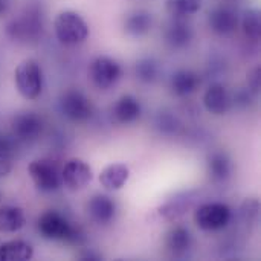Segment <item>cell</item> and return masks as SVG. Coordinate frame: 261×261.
Returning <instances> with one entry per match:
<instances>
[{
	"mask_svg": "<svg viewBox=\"0 0 261 261\" xmlns=\"http://www.w3.org/2000/svg\"><path fill=\"white\" fill-rule=\"evenodd\" d=\"M93 179V171L83 159H70L61 168V182L70 191H80Z\"/></svg>",
	"mask_w": 261,
	"mask_h": 261,
	"instance_id": "obj_9",
	"label": "cell"
},
{
	"mask_svg": "<svg viewBox=\"0 0 261 261\" xmlns=\"http://www.w3.org/2000/svg\"><path fill=\"white\" fill-rule=\"evenodd\" d=\"M135 73L139 81L145 84H153L161 75V64L154 58H141L135 66Z\"/></svg>",
	"mask_w": 261,
	"mask_h": 261,
	"instance_id": "obj_26",
	"label": "cell"
},
{
	"mask_svg": "<svg viewBox=\"0 0 261 261\" xmlns=\"http://www.w3.org/2000/svg\"><path fill=\"white\" fill-rule=\"evenodd\" d=\"M130 177V170L124 164H110L99 173V184L109 191L121 190Z\"/></svg>",
	"mask_w": 261,
	"mask_h": 261,
	"instance_id": "obj_19",
	"label": "cell"
},
{
	"mask_svg": "<svg viewBox=\"0 0 261 261\" xmlns=\"http://www.w3.org/2000/svg\"><path fill=\"white\" fill-rule=\"evenodd\" d=\"M54 31L57 40L67 47L83 44L89 37V26L86 20L75 11H61L54 21Z\"/></svg>",
	"mask_w": 261,
	"mask_h": 261,
	"instance_id": "obj_3",
	"label": "cell"
},
{
	"mask_svg": "<svg viewBox=\"0 0 261 261\" xmlns=\"http://www.w3.org/2000/svg\"><path fill=\"white\" fill-rule=\"evenodd\" d=\"M44 28V12L41 5L26 6L17 17L6 24V35L18 43H32L41 37Z\"/></svg>",
	"mask_w": 261,
	"mask_h": 261,
	"instance_id": "obj_1",
	"label": "cell"
},
{
	"mask_svg": "<svg viewBox=\"0 0 261 261\" xmlns=\"http://www.w3.org/2000/svg\"><path fill=\"white\" fill-rule=\"evenodd\" d=\"M11 2L9 0H0V17H3L9 11Z\"/></svg>",
	"mask_w": 261,
	"mask_h": 261,
	"instance_id": "obj_34",
	"label": "cell"
},
{
	"mask_svg": "<svg viewBox=\"0 0 261 261\" xmlns=\"http://www.w3.org/2000/svg\"><path fill=\"white\" fill-rule=\"evenodd\" d=\"M194 37V31L190 23L185 21V18H176L173 17L171 21H168L164 28V38L165 43L171 49H184L187 47Z\"/></svg>",
	"mask_w": 261,
	"mask_h": 261,
	"instance_id": "obj_12",
	"label": "cell"
},
{
	"mask_svg": "<svg viewBox=\"0 0 261 261\" xmlns=\"http://www.w3.org/2000/svg\"><path fill=\"white\" fill-rule=\"evenodd\" d=\"M37 229L40 236L47 240H58L72 245H81L86 239L80 226L72 225L64 216L57 211L43 213L37 222Z\"/></svg>",
	"mask_w": 261,
	"mask_h": 261,
	"instance_id": "obj_2",
	"label": "cell"
},
{
	"mask_svg": "<svg viewBox=\"0 0 261 261\" xmlns=\"http://www.w3.org/2000/svg\"><path fill=\"white\" fill-rule=\"evenodd\" d=\"M231 104H232V98H231L228 89L220 83L211 84L203 93L205 109L216 116L225 115L229 110Z\"/></svg>",
	"mask_w": 261,
	"mask_h": 261,
	"instance_id": "obj_14",
	"label": "cell"
},
{
	"mask_svg": "<svg viewBox=\"0 0 261 261\" xmlns=\"http://www.w3.org/2000/svg\"><path fill=\"white\" fill-rule=\"evenodd\" d=\"M89 76L95 87L107 90L113 87L122 76V69L119 63L110 57H96L89 66Z\"/></svg>",
	"mask_w": 261,
	"mask_h": 261,
	"instance_id": "obj_8",
	"label": "cell"
},
{
	"mask_svg": "<svg viewBox=\"0 0 261 261\" xmlns=\"http://www.w3.org/2000/svg\"><path fill=\"white\" fill-rule=\"evenodd\" d=\"M193 246V236L185 226H174L165 236V249L174 258H184L188 255Z\"/></svg>",
	"mask_w": 261,
	"mask_h": 261,
	"instance_id": "obj_15",
	"label": "cell"
},
{
	"mask_svg": "<svg viewBox=\"0 0 261 261\" xmlns=\"http://www.w3.org/2000/svg\"><path fill=\"white\" fill-rule=\"evenodd\" d=\"M167 12L176 18H187L202 8V0H165Z\"/></svg>",
	"mask_w": 261,
	"mask_h": 261,
	"instance_id": "obj_25",
	"label": "cell"
},
{
	"mask_svg": "<svg viewBox=\"0 0 261 261\" xmlns=\"http://www.w3.org/2000/svg\"><path fill=\"white\" fill-rule=\"evenodd\" d=\"M153 28V14L145 9H136L127 14L124 20V31L130 37H144Z\"/></svg>",
	"mask_w": 261,
	"mask_h": 261,
	"instance_id": "obj_18",
	"label": "cell"
},
{
	"mask_svg": "<svg viewBox=\"0 0 261 261\" xmlns=\"http://www.w3.org/2000/svg\"><path fill=\"white\" fill-rule=\"evenodd\" d=\"M14 83L17 92L24 99H35L43 92V70L38 61L23 60L14 70Z\"/></svg>",
	"mask_w": 261,
	"mask_h": 261,
	"instance_id": "obj_4",
	"label": "cell"
},
{
	"mask_svg": "<svg viewBox=\"0 0 261 261\" xmlns=\"http://www.w3.org/2000/svg\"><path fill=\"white\" fill-rule=\"evenodd\" d=\"M12 151H14V144H12V141L11 139H8V138H3V136H0V154H3V156H12Z\"/></svg>",
	"mask_w": 261,
	"mask_h": 261,
	"instance_id": "obj_30",
	"label": "cell"
},
{
	"mask_svg": "<svg viewBox=\"0 0 261 261\" xmlns=\"http://www.w3.org/2000/svg\"><path fill=\"white\" fill-rule=\"evenodd\" d=\"M232 219V211L226 203L210 202L200 205L194 213V222L202 231L214 232L226 228Z\"/></svg>",
	"mask_w": 261,
	"mask_h": 261,
	"instance_id": "obj_5",
	"label": "cell"
},
{
	"mask_svg": "<svg viewBox=\"0 0 261 261\" xmlns=\"http://www.w3.org/2000/svg\"><path fill=\"white\" fill-rule=\"evenodd\" d=\"M12 170V162L9 156H3L0 154V177H5L11 173Z\"/></svg>",
	"mask_w": 261,
	"mask_h": 261,
	"instance_id": "obj_31",
	"label": "cell"
},
{
	"mask_svg": "<svg viewBox=\"0 0 261 261\" xmlns=\"http://www.w3.org/2000/svg\"><path fill=\"white\" fill-rule=\"evenodd\" d=\"M11 130H12V138L15 141L32 142L41 135L43 121L34 112H21L12 118Z\"/></svg>",
	"mask_w": 261,
	"mask_h": 261,
	"instance_id": "obj_10",
	"label": "cell"
},
{
	"mask_svg": "<svg viewBox=\"0 0 261 261\" xmlns=\"http://www.w3.org/2000/svg\"><path fill=\"white\" fill-rule=\"evenodd\" d=\"M87 216L96 225H109L116 216V203L106 194H95L86 205Z\"/></svg>",
	"mask_w": 261,
	"mask_h": 261,
	"instance_id": "obj_13",
	"label": "cell"
},
{
	"mask_svg": "<svg viewBox=\"0 0 261 261\" xmlns=\"http://www.w3.org/2000/svg\"><path fill=\"white\" fill-rule=\"evenodd\" d=\"M78 258L83 261H99L102 257L99 255V254H96L95 251H84V252H81L80 255H78Z\"/></svg>",
	"mask_w": 261,
	"mask_h": 261,
	"instance_id": "obj_33",
	"label": "cell"
},
{
	"mask_svg": "<svg viewBox=\"0 0 261 261\" xmlns=\"http://www.w3.org/2000/svg\"><path fill=\"white\" fill-rule=\"evenodd\" d=\"M206 170L214 184H225L232 176V161L225 151H214L208 156Z\"/></svg>",
	"mask_w": 261,
	"mask_h": 261,
	"instance_id": "obj_16",
	"label": "cell"
},
{
	"mask_svg": "<svg viewBox=\"0 0 261 261\" xmlns=\"http://www.w3.org/2000/svg\"><path fill=\"white\" fill-rule=\"evenodd\" d=\"M34 257V248L24 240H11L0 245L2 261H28Z\"/></svg>",
	"mask_w": 261,
	"mask_h": 261,
	"instance_id": "obj_21",
	"label": "cell"
},
{
	"mask_svg": "<svg viewBox=\"0 0 261 261\" xmlns=\"http://www.w3.org/2000/svg\"><path fill=\"white\" fill-rule=\"evenodd\" d=\"M240 18L231 6H217L208 15V24L217 35H231L239 28Z\"/></svg>",
	"mask_w": 261,
	"mask_h": 261,
	"instance_id": "obj_11",
	"label": "cell"
},
{
	"mask_svg": "<svg viewBox=\"0 0 261 261\" xmlns=\"http://www.w3.org/2000/svg\"><path fill=\"white\" fill-rule=\"evenodd\" d=\"M237 104H242V106H249L251 104V101H252V93L246 89V90H242V92H239L237 95H236V99H234Z\"/></svg>",
	"mask_w": 261,
	"mask_h": 261,
	"instance_id": "obj_32",
	"label": "cell"
},
{
	"mask_svg": "<svg viewBox=\"0 0 261 261\" xmlns=\"http://www.w3.org/2000/svg\"><path fill=\"white\" fill-rule=\"evenodd\" d=\"M156 127L162 133H165V135H173V133L177 132V128L180 127V124H179V121H177L176 116H173L168 112H162V113H159V116L156 119Z\"/></svg>",
	"mask_w": 261,
	"mask_h": 261,
	"instance_id": "obj_28",
	"label": "cell"
},
{
	"mask_svg": "<svg viewBox=\"0 0 261 261\" xmlns=\"http://www.w3.org/2000/svg\"><path fill=\"white\" fill-rule=\"evenodd\" d=\"M242 28L243 34L249 41L258 43L261 40V15L260 11L255 8H251L245 11L243 18H242Z\"/></svg>",
	"mask_w": 261,
	"mask_h": 261,
	"instance_id": "obj_24",
	"label": "cell"
},
{
	"mask_svg": "<svg viewBox=\"0 0 261 261\" xmlns=\"http://www.w3.org/2000/svg\"><path fill=\"white\" fill-rule=\"evenodd\" d=\"M200 83H202V80L194 70L180 69V70L173 73L171 81H170V87L176 96L185 98V96L193 95L199 89Z\"/></svg>",
	"mask_w": 261,
	"mask_h": 261,
	"instance_id": "obj_17",
	"label": "cell"
},
{
	"mask_svg": "<svg viewBox=\"0 0 261 261\" xmlns=\"http://www.w3.org/2000/svg\"><path fill=\"white\" fill-rule=\"evenodd\" d=\"M141 102L133 95H122L113 106V116L119 124H132L141 116Z\"/></svg>",
	"mask_w": 261,
	"mask_h": 261,
	"instance_id": "obj_20",
	"label": "cell"
},
{
	"mask_svg": "<svg viewBox=\"0 0 261 261\" xmlns=\"http://www.w3.org/2000/svg\"><path fill=\"white\" fill-rule=\"evenodd\" d=\"M240 217L246 225H255L260 219V202L257 199H246L240 206Z\"/></svg>",
	"mask_w": 261,
	"mask_h": 261,
	"instance_id": "obj_27",
	"label": "cell"
},
{
	"mask_svg": "<svg viewBox=\"0 0 261 261\" xmlns=\"http://www.w3.org/2000/svg\"><path fill=\"white\" fill-rule=\"evenodd\" d=\"M191 202H193V197L190 194L173 197V199H170L168 202H165L159 208V214L165 220H168V222H176V220H179L187 213V210L190 208Z\"/></svg>",
	"mask_w": 261,
	"mask_h": 261,
	"instance_id": "obj_23",
	"label": "cell"
},
{
	"mask_svg": "<svg viewBox=\"0 0 261 261\" xmlns=\"http://www.w3.org/2000/svg\"><path fill=\"white\" fill-rule=\"evenodd\" d=\"M26 223V217L21 208L6 205L0 208V232L12 234L20 231Z\"/></svg>",
	"mask_w": 261,
	"mask_h": 261,
	"instance_id": "obj_22",
	"label": "cell"
},
{
	"mask_svg": "<svg viewBox=\"0 0 261 261\" xmlns=\"http://www.w3.org/2000/svg\"><path fill=\"white\" fill-rule=\"evenodd\" d=\"M28 173L34 185L43 193L57 191L63 185L61 170L52 161H46V159L32 161L28 167Z\"/></svg>",
	"mask_w": 261,
	"mask_h": 261,
	"instance_id": "obj_7",
	"label": "cell"
},
{
	"mask_svg": "<svg viewBox=\"0 0 261 261\" xmlns=\"http://www.w3.org/2000/svg\"><path fill=\"white\" fill-rule=\"evenodd\" d=\"M60 110L72 122H86L93 116L95 112L90 98L78 89H69L61 95Z\"/></svg>",
	"mask_w": 261,
	"mask_h": 261,
	"instance_id": "obj_6",
	"label": "cell"
},
{
	"mask_svg": "<svg viewBox=\"0 0 261 261\" xmlns=\"http://www.w3.org/2000/svg\"><path fill=\"white\" fill-rule=\"evenodd\" d=\"M248 90L252 95H260L261 92V66H255L248 73Z\"/></svg>",
	"mask_w": 261,
	"mask_h": 261,
	"instance_id": "obj_29",
	"label": "cell"
}]
</instances>
